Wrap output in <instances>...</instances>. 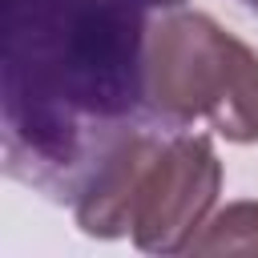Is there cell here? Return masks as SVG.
<instances>
[{"mask_svg":"<svg viewBox=\"0 0 258 258\" xmlns=\"http://www.w3.org/2000/svg\"><path fill=\"white\" fill-rule=\"evenodd\" d=\"M145 12H173V8H181L185 0H137Z\"/></svg>","mask_w":258,"mask_h":258,"instance_id":"cell-5","label":"cell"},{"mask_svg":"<svg viewBox=\"0 0 258 258\" xmlns=\"http://www.w3.org/2000/svg\"><path fill=\"white\" fill-rule=\"evenodd\" d=\"M145 105L165 129L206 121L234 145L258 141V52L206 12L173 8L145 36Z\"/></svg>","mask_w":258,"mask_h":258,"instance_id":"cell-3","label":"cell"},{"mask_svg":"<svg viewBox=\"0 0 258 258\" xmlns=\"http://www.w3.org/2000/svg\"><path fill=\"white\" fill-rule=\"evenodd\" d=\"M242 4H246V8H250V12L258 16V0H242Z\"/></svg>","mask_w":258,"mask_h":258,"instance_id":"cell-6","label":"cell"},{"mask_svg":"<svg viewBox=\"0 0 258 258\" xmlns=\"http://www.w3.org/2000/svg\"><path fill=\"white\" fill-rule=\"evenodd\" d=\"M149 20L137 0H0L4 173L77 202L109 153L149 125Z\"/></svg>","mask_w":258,"mask_h":258,"instance_id":"cell-1","label":"cell"},{"mask_svg":"<svg viewBox=\"0 0 258 258\" xmlns=\"http://www.w3.org/2000/svg\"><path fill=\"white\" fill-rule=\"evenodd\" d=\"M185 254H258V202H234L214 214Z\"/></svg>","mask_w":258,"mask_h":258,"instance_id":"cell-4","label":"cell"},{"mask_svg":"<svg viewBox=\"0 0 258 258\" xmlns=\"http://www.w3.org/2000/svg\"><path fill=\"white\" fill-rule=\"evenodd\" d=\"M222 194V161L206 133L157 121L129 133L73 202L89 238H133L145 254H185Z\"/></svg>","mask_w":258,"mask_h":258,"instance_id":"cell-2","label":"cell"}]
</instances>
